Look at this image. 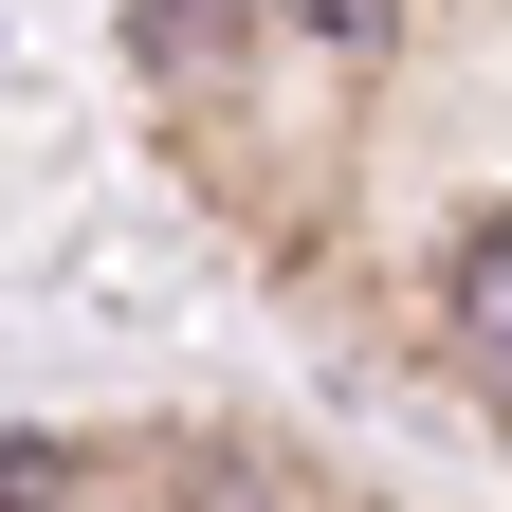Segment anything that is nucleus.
Returning a JSON list of instances; mask_svg holds the SVG:
<instances>
[{"instance_id":"nucleus-2","label":"nucleus","mask_w":512,"mask_h":512,"mask_svg":"<svg viewBox=\"0 0 512 512\" xmlns=\"http://www.w3.org/2000/svg\"><path fill=\"white\" fill-rule=\"evenodd\" d=\"M0 512H55V458H37V439H0Z\"/></svg>"},{"instance_id":"nucleus-1","label":"nucleus","mask_w":512,"mask_h":512,"mask_svg":"<svg viewBox=\"0 0 512 512\" xmlns=\"http://www.w3.org/2000/svg\"><path fill=\"white\" fill-rule=\"evenodd\" d=\"M439 311H458V366H476V384H512V220H476V238H458Z\"/></svg>"}]
</instances>
